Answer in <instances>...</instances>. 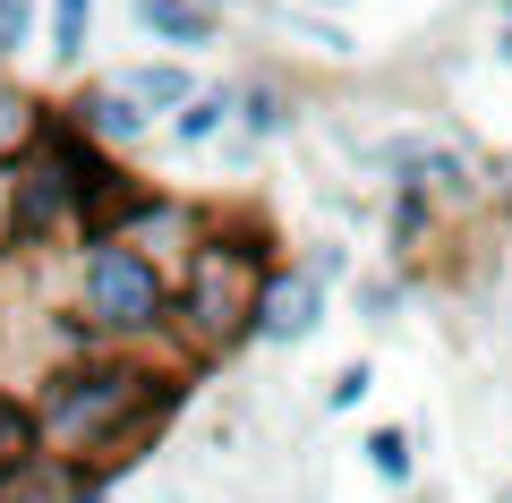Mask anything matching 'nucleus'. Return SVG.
Here are the masks:
<instances>
[{
	"label": "nucleus",
	"mask_w": 512,
	"mask_h": 503,
	"mask_svg": "<svg viewBox=\"0 0 512 503\" xmlns=\"http://www.w3.org/2000/svg\"><path fill=\"white\" fill-rule=\"evenodd\" d=\"M163 384L171 376H146V367H128V359H86L69 376H52L43 401H35V452L60 461V469H77V478H94L111 461V444L154 410Z\"/></svg>",
	"instance_id": "1"
},
{
	"label": "nucleus",
	"mask_w": 512,
	"mask_h": 503,
	"mask_svg": "<svg viewBox=\"0 0 512 503\" xmlns=\"http://www.w3.org/2000/svg\"><path fill=\"white\" fill-rule=\"evenodd\" d=\"M265 282H274L265 248H248V239H205V248L188 256V282L171 290V316L188 324L197 350H239V342H256Z\"/></svg>",
	"instance_id": "2"
},
{
	"label": "nucleus",
	"mask_w": 512,
	"mask_h": 503,
	"mask_svg": "<svg viewBox=\"0 0 512 503\" xmlns=\"http://www.w3.org/2000/svg\"><path fill=\"white\" fill-rule=\"evenodd\" d=\"M86 324L94 333H154L171 324V282L146 248H128V239H103L86 256Z\"/></svg>",
	"instance_id": "3"
},
{
	"label": "nucleus",
	"mask_w": 512,
	"mask_h": 503,
	"mask_svg": "<svg viewBox=\"0 0 512 503\" xmlns=\"http://www.w3.org/2000/svg\"><path fill=\"white\" fill-rule=\"evenodd\" d=\"M325 282H333V256H308L299 273H274L265 307H256V342H308L325 324Z\"/></svg>",
	"instance_id": "4"
},
{
	"label": "nucleus",
	"mask_w": 512,
	"mask_h": 503,
	"mask_svg": "<svg viewBox=\"0 0 512 503\" xmlns=\"http://www.w3.org/2000/svg\"><path fill=\"white\" fill-rule=\"evenodd\" d=\"M69 128H77L86 145H137V137H154V120H146L137 103H128V94L111 86V77H103V86H86V94H77Z\"/></svg>",
	"instance_id": "5"
},
{
	"label": "nucleus",
	"mask_w": 512,
	"mask_h": 503,
	"mask_svg": "<svg viewBox=\"0 0 512 503\" xmlns=\"http://www.w3.org/2000/svg\"><path fill=\"white\" fill-rule=\"evenodd\" d=\"M111 86H120L128 103L146 111V120H163V111H188V103H197V77H188V69H171V60H146V69H120Z\"/></svg>",
	"instance_id": "6"
},
{
	"label": "nucleus",
	"mask_w": 512,
	"mask_h": 503,
	"mask_svg": "<svg viewBox=\"0 0 512 503\" xmlns=\"http://www.w3.org/2000/svg\"><path fill=\"white\" fill-rule=\"evenodd\" d=\"M384 162L410 171L402 188H427V180H436V188H470V162H461L453 145H436V137H393V145H384Z\"/></svg>",
	"instance_id": "7"
},
{
	"label": "nucleus",
	"mask_w": 512,
	"mask_h": 503,
	"mask_svg": "<svg viewBox=\"0 0 512 503\" xmlns=\"http://www.w3.org/2000/svg\"><path fill=\"white\" fill-rule=\"evenodd\" d=\"M137 26L163 43H180V52H205L214 43V9L205 0H137Z\"/></svg>",
	"instance_id": "8"
},
{
	"label": "nucleus",
	"mask_w": 512,
	"mask_h": 503,
	"mask_svg": "<svg viewBox=\"0 0 512 503\" xmlns=\"http://www.w3.org/2000/svg\"><path fill=\"white\" fill-rule=\"evenodd\" d=\"M0 503H77V469H60V461H18L9 478H0Z\"/></svg>",
	"instance_id": "9"
},
{
	"label": "nucleus",
	"mask_w": 512,
	"mask_h": 503,
	"mask_svg": "<svg viewBox=\"0 0 512 503\" xmlns=\"http://www.w3.org/2000/svg\"><path fill=\"white\" fill-rule=\"evenodd\" d=\"M35 137H43L35 103H26V86H18V77L0 69V162H18V154H35Z\"/></svg>",
	"instance_id": "10"
},
{
	"label": "nucleus",
	"mask_w": 512,
	"mask_h": 503,
	"mask_svg": "<svg viewBox=\"0 0 512 503\" xmlns=\"http://www.w3.org/2000/svg\"><path fill=\"white\" fill-rule=\"evenodd\" d=\"M231 111H239V94H231V86H197V103L171 120V145H188V154H197L214 128H231Z\"/></svg>",
	"instance_id": "11"
},
{
	"label": "nucleus",
	"mask_w": 512,
	"mask_h": 503,
	"mask_svg": "<svg viewBox=\"0 0 512 503\" xmlns=\"http://www.w3.org/2000/svg\"><path fill=\"white\" fill-rule=\"evenodd\" d=\"M86 26H94V0H52V60L60 69L86 60Z\"/></svg>",
	"instance_id": "12"
},
{
	"label": "nucleus",
	"mask_w": 512,
	"mask_h": 503,
	"mask_svg": "<svg viewBox=\"0 0 512 503\" xmlns=\"http://www.w3.org/2000/svg\"><path fill=\"white\" fill-rule=\"evenodd\" d=\"M367 469L402 486V478H410V435H402V427H376V435H367Z\"/></svg>",
	"instance_id": "13"
},
{
	"label": "nucleus",
	"mask_w": 512,
	"mask_h": 503,
	"mask_svg": "<svg viewBox=\"0 0 512 503\" xmlns=\"http://www.w3.org/2000/svg\"><path fill=\"white\" fill-rule=\"evenodd\" d=\"M239 111H248L256 137H282V128H291V103H282L274 86H248V94H239Z\"/></svg>",
	"instance_id": "14"
},
{
	"label": "nucleus",
	"mask_w": 512,
	"mask_h": 503,
	"mask_svg": "<svg viewBox=\"0 0 512 503\" xmlns=\"http://www.w3.org/2000/svg\"><path fill=\"white\" fill-rule=\"evenodd\" d=\"M367 384H376L367 367H342V376H333V393H325V410H359V401H367Z\"/></svg>",
	"instance_id": "15"
},
{
	"label": "nucleus",
	"mask_w": 512,
	"mask_h": 503,
	"mask_svg": "<svg viewBox=\"0 0 512 503\" xmlns=\"http://www.w3.org/2000/svg\"><path fill=\"white\" fill-rule=\"evenodd\" d=\"M26 43V0H0V60Z\"/></svg>",
	"instance_id": "16"
},
{
	"label": "nucleus",
	"mask_w": 512,
	"mask_h": 503,
	"mask_svg": "<svg viewBox=\"0 0 512 503\" xmlns=\"http://www.w3.org/2000/svg\"><path fill=\"white\" fill-rule=\"evenodd\" d=\"M495 52L512 60V0H504V9H495Z\"/></svg>",
	"instance_id": "17"
},
{
	"label": "nucleus",
	"mask_w": 512,
	"mask_h": 503,
	"mask_svg": "<svg viewBox=\"0 0 512 503\" xmlns=\"http://www.w3.org/2000/svg\"><path fill=\"white\" fill-rule=\"evenodd\" d=\"M9 248H18V239H9ZM9 248H0V290H9V265H18V256H9Z\"/></svg>",
	"instance_id": "18"
},
{
	"label": "nucleus",
	"mask_w": 512,
	"mask_h": 503,
	"mask_svg": "<svg viewBox=\"0 0 512 503\" xmlns=\"http://www.w3.org/2000/svg\"><path fill=\"white\" fill-rule=\"evenodd\" d=\"M77 503H111V495H94V486H77Z\"/></svg>",
	"instance_id": "19"
},
{
	"label": "nucleus",
	"mask_w": 512,
	"mask_h": 503,
	"mask_svg": "<svg viewBox=\"0 0 512 503\" xmlns=\"http://www.w3.org/2000/svg\"><path fill=\"white\" fill-rule=\"evenodd\" d=\"M504 503H512V486H504Z\"/></svg>",
	"instance_id": "20"
}]
</instances>
